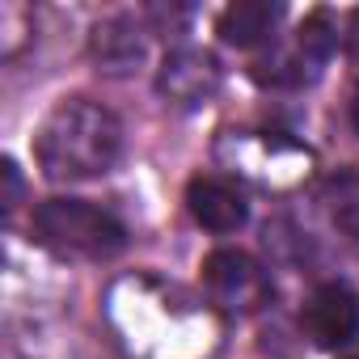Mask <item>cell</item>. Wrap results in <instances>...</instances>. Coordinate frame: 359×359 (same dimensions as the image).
<instances>
[{"label": "cell", "mask_w": 359, "mask_h": 359, "mask_svg": "<svg viewBox=\"0 0 359 359\" xmlns=\"http://www.w3.org/2000/svg\"><path fill=\"white\" fill-rule=\"evenodd\" d=\"M351 118H355V127H359V93H355V102H351Z\"/></svg>", "instance_id": "7c38bea8"}, {"label": "cell", "mask_w": 359, "mask_h": 359, "mask_svg": "<svg viewBox=\"0 0 359 359\" xmlns=\"http://www.w3.org/2000/svg\"><path fill=\"white\" fill-rule=\"evenodd\" d=\"M34 237L60 258H110L127 245V229L85 199H47L34 212Z\"/></svg>", "instance_id": "7a4b0ae2"}, {"label": "cell", "mask_w": 359, "mask_h": 359, "mask_svg": "<svg viewBox=\"0 0 359 359\" xmlns=\"http://www.w3.org/2000/svg\"><path fill=\"white\" fill-rule=\"evenodd\" d=\"M89 55L102 72H131L140 60H144V30L131 22V18H106L93 26V39H89Z\"/></svg>", "instance_id": "ba28073f"}, {"label": "cell", "mask_w": 359, "mask_h": 359, "mask_svg": "<svg viewBox=\"0 0 359 359\" xmlns=\"http://www.w3.org/2000/svg\"><path fill=\"white\" fill-rule=\"evenodd\" d=\"M283 22V5H271V0H237L229 5L216 22V34L229 43V47H258V43H271L275 30Z\"/></svg>", "instance_id": "52a82bcc"}, {"label": "cell", "mask_w": 359, "mask_h": 359, "mask_svg": "<svg viewBox=\"0 0 359 359\" xmlns=\"http://www.w3.org/2000/svg\"><path fill=\"white\" fill-rule=\"evenodd\" d=\"M351 359H359V351H355V355H351Z\"/></svg>", "instance_id": "4fadbf2b"}, {"label": "cell", "mask_w": 359, "mask_h": 359, "mask_svg": "<svg viewBox=\"0 0 359 359\" xmlns=\"http://www.w3.org/2000/svg\"><path fill=\"white\" fill-rule=\"evenodd\" d=\"M220 89V64L199 51V47H177L165 55L161 72H156V93L182 110H195L203 102H212Z\"/></svg>", "instance_id": "277c9868"}, {"label": "cell", "mask_w": 359, "mask_h": 359, "mask_svg": "<svg viewBox=\"0 0 359 359\" xmlns=\"http://www.w3.org/2000/svg\"><path fill=\"white\" fill-rule=\"evenodd\" d=\"M304 330L321 351L351 346L359 338V296L346 283H321L304 304Z\"/></svg>", "instance_id": "5b68a950"}, {"label": "cell", "mask_w": 359, "mask_h": 359, "mask_svg": "<svg viewBox=\"0 0 359 359\" xmlns=\"http://www.w3.org/2000/svg\"><path fill=\"white\" fill-rule=\"evenodd\" d=\"M0 173H5V212H13V208L22 203V173H18L13 161L0 165Z\"/></svg>", "instance_id": "30bf717a"}, {"label": "cell", "mask_w": 359, "mask_h": 359, "mask_svg": "<svg viewBox=\"0 0 359 359\" xmlns=\"http://www.w3.org/2000/svg\"><path fill=\"white\" fill-rule=\"evenodd\" d=\"M34 156L51 182H89V177L110 173L123 156V123L106 106L72 97L55 106L43 123Z\"/></svg>", "instance_id": "6da1fadb"}, {"label": "cell", "mask_w": 359, "mask_h": 359, "mask_svg": "<svg viewBox=\"0 0 359 359\" xmlns=\"http://www.w3.org/2000/svg\"><path fill=\"white\" fill-rule=\"evenodd\" d=\"M321 203H325L334 229H342L346 237L359 241V173H334L321 191Z\"/></svg>", "instance_id": "9c48e42d"}, {"label": "cell", "mask_w": 359, "mask_h": 359, "mask_svg": "<svg viewBox=\"0 0 359 359\" xmlns=\"http://www.w3.org/2000/svg\"><path fill=\"white\" fill-rule=\"evenodd\" d=\"M203 283H208L212 304L241 309V313L258 309V304L271 296L266 271H262L250 254H241V250H216V254H208V262H203Z\"/></svg>", "instance_id": "3957f363"}, {"label": "cell", "mask_w": 359, "mask_h": 359, "mask_svg": "<svg viewBox=\"0 0 359 359\" xmlns=\"http://www.w3.org/2000/svg\"><path fill=\"white\" fill-rule=\"evenodd\" d=\"M187 208L212 233H237L245 224V216H250L245 195L229 182V177H195L191 191H187Z\"/></svg>", "instance_id": "8992f818"}, {"label": "cell", "mask_w": 359, "mask_h": 359, "mask_svg": "<svg viewBox=\"0 0 359 359\" xmlns=\"http://www.w3.org/2000/svg\"><path fill=\"white\" fill-rule=\"evenodd\" d=\"M351 60L359 68V13H355V26H351Z\"/></svg>", "instance_id": "8fae6325"}]
</instances>
